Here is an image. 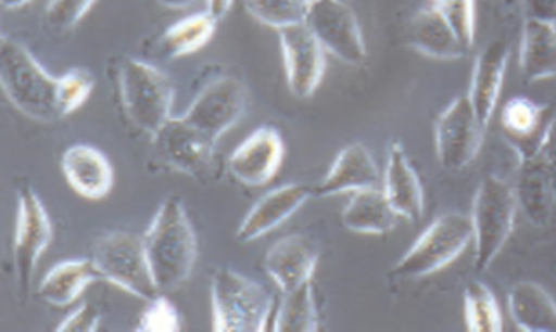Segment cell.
<instances>
[{"label":"cell","mask_w":556,"mask_h":332,"mask_svg":"<svg viewBox=\"0 0 556 332\" xmlns=\"http://www.w3.org/2000/svg\"><path fill=\"white\" fill-rule=\"evenodd\" d=\"M288 88L298 99H307L320 87L326 51L304 23L278 30Z\"/></svg>","instance_id":"4fadbf2b"},{"label":"cell","mask_w":556,"mask_h":332,"mask_svg":"<svg viewBox=\"0 0 556 332\" xmlns=\"http://www.w3.org/2000/svg\"><path fill=\"white\" fill-rule=\"evenodd\" d=\"M156 2L160 3V5L166 7V9L184 10L193 5L195 0H156Z\"/></svg>","instance_id":"f35d334b"},{"label":"cell","mask_w":556,"mask_h":332,"mask_svg":"<svg viewBox=\"0 0 556 332\" xmlns=\"http://www.w3.org/2000/svg\"><path fill=\"white\" fill-rule=\"evenodd\" d=\"M518 208L531 225L547 226L554 217L556 196L551 177L538 153L521 157L520 173L514 187Z\"/></svg>","instance_id":"7402d4cb"},{"label":"cell","mask_w":556,"mask_h":332,"mask_svg":"<svg viewBox=\"0 0 556 332\" xmlns=\"http://www.w3.org/2000/svg\"><path fill=\"white\" fill-rule=\"evenodd\" d=\"M0 80L7 99L23 115L36 122L53 123L65 118L63 77H53L13 37L0 40Z\"/></svg>","instance_id":"6da1fadb"},{"label":"cell","mask_w":556,"mask_h":332,"mask_svg":"<svg viewBox=\"0 0 556 332\" xmlns=\"http://www.w3.org/2000/svg\"><path fill=\"white\" fill-rule=\"evenodd\" d=\"M153 143V163L172 173L185 174L198 181L212 177L216 142L195 129L181 116H172Z\"/></svg>","instance_id":"ba28073f"},{"label":"cell","mask_w":556,"mask_h":332,"mask_svg":"<svg viewBox=\"0 0 556 332\" xmlns=\"http://www.w3.org/2000/svg\"><path fill=\"white\" fill-rule=\"evenodd\" d=\"M98 0H48L45 23L58 34L74 29Z\"/></svg>","instance_id":"d6a6232c"},{"label":"cell","mask_w":556,"mask_h":332,"mask_svg":"<svg viewBox=\"0 0 556 332\" xmlns=\"http://www.w3.org/2000/svg\"><path fill=\"white\" fill-rule=\"evenodd\" d=\"M380 173L376 161L363 143L346 145L339 153L321 183L314 188L318 197L338 196L343 193H356L367 188L379 187Z\"/></svg>","instance_id":"ffe728a7"},{"label":"cell","mask_w":556,"mask_h":332,"mask_svg":"<svg viewBox=\"0 0 556 332\" xmlns=\"http://www.w3.org/2000/svg\"><path fill=\"white\" fill-rule=\"evenodd\" d=\"M518 204L514 187L503 178L486 177L473 196L471 222L476 259L479 272L489 269L509 241L514 231Z\"/></svg>","instance_id":"5b68a950"},{"label":"cell","mask_w":556,"mask_h":332,"mask_svg":"<svg viewBox=\"0 0 556 332\" xmlns=\"http://www.w3.org/2000/svg\"><path fill=\"white\" fill-rule=\"evenodd\" d=\"M218 20L208 12L194 13L180 22L172 24L157 40L161 56L184 58L204 48L214 39Z\"/></svg>","instance_id":"83f0119b"},{"label":"cell","mask_w":556,"mask_h":332,"mask_svg":"<svg viewBox=\"0 0 556 332\" xmlns=\"http://www.w3.org/2000/svg\"><path fill=\"white\" fill-rule=\"evenodd\" d=\"M465 318L469 331H503V315L493 291L485 283L471 282L466 286Z\"/></svg>","instance_id":"f546056e"},{"label":"cell","mask_w":556,"mask_h":332,"mask_svg":"<svg viewBox=\"0 0 556 332\" xmlns=\"http://www.w3.org/2000/svg\"><path fill=\"white\" fill-rule=\"evenodd\" d=\"M61 169L75 193L89 201L108 197L113 188V167L109 157L85 143L68 146L61 157Z\"/></svg>","instance_id":"ac0fdd59"},{"label":"cell","mask_w":556,"mask_h":332,"mask_svg":"<svg viewBox=\"0 0 556 332\" xmlns=\"http://www.w3.org/2000/svg\"><path fill=\"white\" fill-rule=\"evenodd\" d=\"M101 324V311L92 304H81L78 309L67 315L63 323L58 327V331L68 332H94Z\"/></svg>","instance_id":"e575fe53"},{"label":"cell","mask_w":556,"mask_h":332,"mask_svg":"<svg viewBox=\"0 0 556 332\" xmlns=\"http://www.w3.org/2000/svg\"><path fill=\"white\" fill-rule=\"evenodd\" d=\"M250 16L280 30L283 27L304 23L307 0H243Z\"/></svg>","instance_id":"4dcf8cb0"},{"label":"cell","mask_w":556,"mask_h":332,"mask_svg":"<svg viewBox=\"0 0 556 332\" xmlns=\"http://www.w3.org/2000/svg\"><path fill=\"white\" fill-rule=\"evenodd\" d=\"M235 0H207V12L214 15L216 20H223L228 15Z\"/></svg>","instance_id":"74e56055"},{"label":"cell","mask_w":556,"mask_h":332,"mask_svg":"<svg viewBox=\"0 0 556 332\" xmlns=\"http://www.w3.org/2000/svg\"><path fill=\"white\" fill-rule=\"evenodd\" d=\"M283 157L281 133L273 126H261L229 156V173L247 187H264L277 176Z\"/></svg>","instance_id":"5bb4252c"},{"label":"cell","mask_w":556,"mask_h":332,"mask_svg":"<svg viewBox=\"0 0 556 332\" xmlns=\"http://www.w3.org/2000/svg\"><path fill=\"white\" fill-rule=\"evenodd\" d=\"M483 128L468 95L453 99L435 122V155L442 169L459 173L479 155Z\"/></svg>","instance_id":"8fae6325"},{"label":"cell","mask_w":556,"mask_h":332,"mask_svg":"<svg viewBox=\"0 0 556 332\" xmlns=\"http://www.w3.org/2000/svg\"><path fill=\"white\" fill-rule=\"evenodd\" d=\"M538 156L541 157L548 177H551L552 187H554L556 196V118L542 136L541 145H539Z\"/></svg>","instance_id":"d590c367"},{"label":"cell","mask_w":556,"mask_h":332,"mask_svg":"<svg viewBox=\"0 0 556 332\" xmlns=\"http://www.w3.org/2000/svg\"><path fill=\"white\" fill-rule=\"evenodd\" d=\"M509 56L507 43L503 40H494L480 51L473 64L468 98L477 113V118L485 129L489 128L500 102Z\"/></svg>","instance_id":"e0dca14e"},{"label":"cell","mask_w":556,"mask_h":332,"mask_svg":"<svg viewBox=\"0 0 556 332\" xmlns=\"http://www.w3.org/2000/svg\"><path fill=\"white\" fill-rule=\"evenodd\" d=\"M91 259L105 282L147 303L160 296L142 235L129 231L109 232L96 241Z\"/></svg>","instance_id":"8992f818"},{"label":"cell","mask_w":556,"mask_h":332,"mask_svg":"<svg viewBox=\"0 0 556 332\" xmlns=\"http://www.w3.org/2000/svg\"><path fill=\"white\" fill-rule=\"evenodd\" d=\"M520 71L531 84L556 77V22L525 20Z\"/></svg>","instance_id":"603a6c76"},{"label":"cell","mask_w":556,"mask_h":332,"mask_svg":"<svg viewBox=\"0 0 556 332\" xmlns=\"http://www.w3.org/2000/svg\"><path fill=\"white\" fill-rule=\"evenodd\" d=\"M473 241L471 217L448 212L421 232L415 244L393 267V273L403 279L431 276L455 261Z\"/></svg>","instance_id":"52a82bcc"},{"label":"cell","mask_w":556,"mask_h":332,"mask_svg":"<svg viewBox=\"0 0 556 332\" xmlns=\"http://www.w3.org/2000/svg\"><path fill=\"white\" fill-rule=\"evenodd\" d=\"M147 255L161 293L184 285L198 261V238L180 197L163 201L147 229Z\"/></svg>","instance_id":"7a4b0ae2"},{"label":"cell","mask_w":556,"mask_h":332,"mask_svg":"<svg viewBox=\"0 0 556 332\" xmlns=\"http://www.w3.org/2000/svg\"><path fill=\"white\" fill-rule=\"evenodd\" d=\"M383 191L397 217L407 221H418L424 217L425 194L420 177L412 166L403 143L397 140H393L388 149Z\"/></svg>","instance_id":"d6986e66"},{"label":"cell","mask_w":556,"mask_h":332,"mask_svg":"<svg viewBox=\"0 0 556 332\" xmlns=\"http://www.w3.org/2000/svg\"><path fill=\"white\" fill-rule=\"evenodd\" d=\"M527 20L556 22V0H523Z\"/></svg>","instance_id":"8d00e7d4"},{"label":"cell","mask_w":556,"mask_h":332,"mask_svg":"<svg viewBox=\"0 0 556 332\" xmlns=\"http://www.w3.org/2000/svg\"><path fill=\"white\" fill-rule=\"evenodd\" d=\"M137 330L153 332L180 331L181 321L177 307H175L166 296L160 294V296L149 301V307H147L142 317H140Z\"/></svg>","instance_id":"836d02e7"},{"label":"cell","mask_w":556,"mask_h":332,"mask_svg":"<svg viewBox=\"0 0 556 332\" xmlns=\"http://www.w3.org/2000/svg\"><path fill=\"white\" fill-rule=\"evenodd\" d=\"M118 89L129 122L147 136H156L172 118L174 85L160 68L136 58H123Z\"/></svg>","instance_id":"3957f363"},{"label":"cell","mask_w":556,"mask_h":332,"mask_svg":"<svg viewBox=\"0 0 556 332\" xmlns=\"http://www.w3.org/2000/svg\"><path fill=\"white\" fill-rule=\"evenodd\" d=\"M0 2H2L3 9L18 10L27 5V3L33 2V0H0Z\"/></svg>","instance_id":"ab89813d"},{"label":"cell","mask_w":556,"mask_h":332,"mask_svg":"<svg viewBox=\"0 0 556 332\" xmlns=\"http://www.w3.org/2000/svg\"><path fill=\"white\" fill-rule=\"evenodd\" d=\"M447 18L458 39L471 51L476 40V0H429Z\"/></svg>","instance_id":"1f68e13d"},{"label":"cell","mask_w":556,"mask_h":332,"mask_svg":"<svg viewBox=\"0 0 556 332\" xmlns=\"http://www.w3.org/2000/svg\"><path fill=\"white\" fill-rule=\"evenodd\" d=\"M547 107L535 104L528 98L510 99L501 112V126L506 133L507 140L513 142L515 149L521 153V157L533 156L541 145L542 136H539V128L544 122Z\"/></svg>","instance_id":"4316f807"},{"label":"cell","mask_w":556,"mask_h":332,"mask_svg":"<svg viewBox=\"0 0 556 332\" xmlns=\"http://www.w3.org/2000/svg\"><path fill=\"white\" fill-rule=\"evenodd\" d=\"M214 331H264L273 314V297L255 280L219 267L212 277Z\"/></svg>","instance_id":"277c9868"},{"label":"cell","mask_w":556,"mask_h":332,"mask_svg":"<svg viewBox=\"0 0 556 332\" xmlns=\"http://www.w3.org/2000/svg\"><path fill=\"white\" fill-rule=\"evenodd\" d=\"M507 301L510 317L518 330L556 332V303L538 283H515Z\"/></svg>","instance_id":"484cf974"},{"label":"cell","mask_w":556,"mask_h":332,"mask_svg":"<svg viewBox=\"0 0 556 332\" xmlns=\"http://www.w3.org/2000/svg\"><path fill=\"white\" fill-rule=\"evenodd\" d=\"M312 196H315L314 188L305 183H288L269 191L240 222L237 239L247 244L269 234L290 220Z\"/></svg>","instance_id":"2e32d148"},{"label":"cell","mask_w":556,"mask_h":332,"mask_svg":"<svg viewBox=\"0 0 556 332\" xmlns=\"http://www.w3.org/2000/svg\"><path fill=\"white\" fill-rule=\"evenodd\" d=\"M18 218H16L15 244H13V263L16 280L23 299H26L33 286L34 272L40 256L53 241V226L42 200L27 181H20Z\"/></svg>","instance_id":"9c48e42d"},{"label":"cell","mask_w":556,"mask_h":332,"mask_svg":"<svg viewBox=\"0 0 556 332\" xmlns=\"http://www.w3.org/2000/svg\"><path fill=\"white\" fill-rule=\"evenodd\" d=\"M397 214L379 187L356 191L342 212V225L356 234L382 235L393 231Z\"/></svg>","instance_id":"cb8c5ba5"},{"label":"cell","mask_w":556,"mask_h":332,"mask_svg":"<svg viewBox=\"0 0 556 332\" xmlns=\"http://www.w3.org/2000/svg\"><path fill=\"white\" fill-rule=\"evenodd\" d=\"M304 24L323 50L342 63L358 66L366 61L362 27L345 0H307Z\"/></svg>","instance_id":"30bf717a"},{"label":"cell","mask_w":556,"mask_h":332,"mask_svg":"<svg viewBox=\"0 0 556 332\" xmlns=\"http://www.w3.org/2000/svg\"><path fill=\"white\" fill-rule=\"evenodd\" d=\"M102 279L92 259H71L51 267L39 285V296L54 307L74 303L86 286Z\"/></svg>","instance_id":"d4e9b609"},{"label":"cell","mask_w":556,"mask_h":332,"mask_svg":"<svg viewBox=\"0 0 556 332\" xmlns=\"http://www.w3.org/2000/svg\"><path fill=\"white\" fill-rule=\"evenodd\" d=\"M318 259L320 245L314 238L291 234L270 246L264 259V269L281 293H290L312 282Z\"/></svg>","instance_id":"9a60e30c"},{"label":"cell","mask_w":556,"mask_h":332,"mask_svg":"<svg viewBox=\"0 0 556 332\" xmlns=\"http://www.w3.org/2000/svg\"><path fill=\"white\" fill-rule=\"evenodd\" d=\"M245 85L236 77H218L201 89L191 107L181 115L185 122L218 142L235 128L245 113Z\"/></svg>","instance_id":"7c38bea8"},{"label":"cell","mask_w":556,"mask_h":332,"mask_svg":"<svg viewBox=\"0 0 556 332\" xmlns=\"http://www.w3.org/2000/svg\"><path fill=\"white\" fill-rule=\"evenodd\" d=\"M318 327V309L312 282L290 293H283L274 320V330L312 332L317 331Z\"/></svg>","instance_id":"f1b7e54d"},{"label":"cell","mask_w":556,"mask_h":332,"mask_svg":"<svg viewBox=\"0 0 556 332\" xmlns=\"http://www.w3.org/2000/svg\"><path fill=\"white\" fill-rule=\"evenodd\" d=\"M407 42L418 53L439 61L462 60L469 51L447 18L432 5L418 10L412 16L407 27Z\"/></svg>","instance_id":"44dd1931"}]
</instances>
